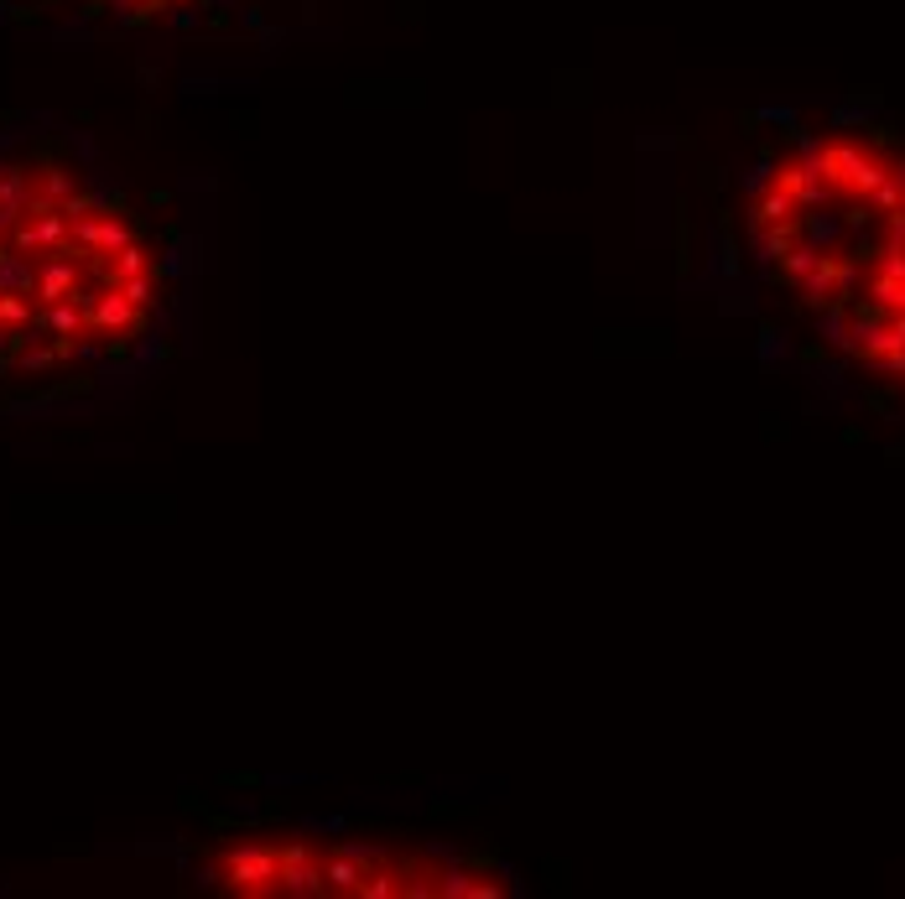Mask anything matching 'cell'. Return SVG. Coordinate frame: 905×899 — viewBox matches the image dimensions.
<instances>
[{"mask_svg":"<svg viewBox=\"0 0 905 899\" xmlns=\"http://www.w3.org/2000/svg\"><path fill=\"white\" fill-rule=\"evenodd\" d=\"M0 11L16 21H63L84 32H224L255 0H0Z\"/></svg>","mask_w":905,"mask_h":899,"instance_id":"obj_4","label":"cell"},{"mask_svg":"<svg viewBox=\"0 0 905 899\" xmlns=\"http://www.w3.org/2000/svg\"><path fill=\"white\" fill-rule=\"evenodd\" d=\"M188 879L214 894H385V899H489L515 894V868L484 848L422 832L333 822H255L198 837Z\"/></svg>","mask_w":905,"mask_h":899,"instance_id":"obj_3","label":"cell"},{"mask_svg":"<svg viewBox=\"0 0 905 899\" xmlns=\"http://www.w3.org/2000/svg\"><path fill=\"white\" fill-rule=\"evenodd\" d=\"M198 302V234L89 136L0 120V421L162 375Z\"/></svg>","mask_w":905,"mask_h":899,"instance_id":"obj_1","label":"cell"},{"mask_svg":"<svg viewBox=\"0 0 905 899\" xmlns=\"http://www.w3.org/2000/svg\"><path fill=\"white\" fill-rule=\"evenodd\" d=\"M765 125L718 219L713 271L786 297L807 323V375L843 385L864 369L890 406L905 395V141L848 104L827 125L791 110Z\"/></svg>","mask_w":905,"mask_h":899,"instance_id":"obj_2","label":"cell"}]
</instances>
